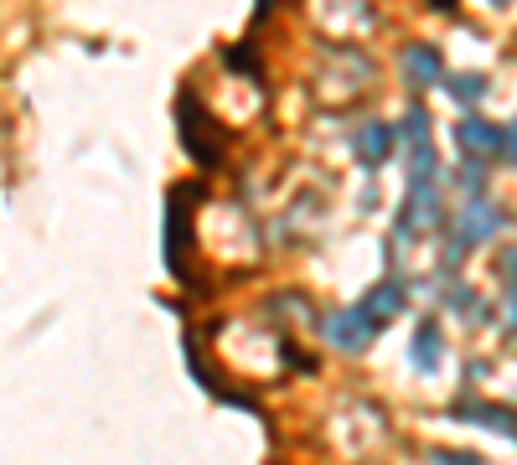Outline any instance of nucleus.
I'll use <instances>...</instances> for the list:
<instances>
[{
	"mask_svg": "<svg viewBox=\"0 0 517 465\" xmlns=\"http://www.w3.org/2000/svg\"><path fill=\"white\" fill-rule=\"evenodd\" d=\"M435 465H481V460H476V455H450V450H440Z\"/></svg>",
	"mask_w": 517,
	"mask_h": 465,
	"instance_id": "1a4fd4ad",
	"label": "nucleus"
},
{
	"mask_svg": "<svg viewBox=\"0 0 517 465\" xmlns=\"http://www.w3.org/2000/svg\"><path fill=\"white\" fill-rule=\"evenodd\" d=\"M404 285H399V279H383V285H373L368 295H362V310H368V316L383 326L388 316H399V310H404Z\"/></svg>",
	"mask_w": 517,
	"mask_h": 465,
	"instance_id": "20e7f679",
	"label": "nucleus"
},
{
	"mask_svg": "<svg viewBox=\"0 0 517 465\" xmlns=\"http://www.w3.org/2000/svg\"><path fill=\"white\" fill-rule=\"evenodd\" d=\"M409 357H414V367L430 378V372L440 367V326L435 321H419L414 326V347H409Z\"/></svg>",
	"mask_w": 517,
	"mask_h": 465,
	"instance_id": "39448f33",
	"label": "nucleus"
},
{
	"mask_svg": "<svg viewBox=\"0 0 517 465\" xmlns=\"http://www.w3.org/2000/svg\"><path fill=\"white\" fill-rule=\"evenodd\" d=\"M450 93H455V104H476L481 93H486V78H481V73H455V78H450Z\"/></svg>",
	"mask_w": 517,
	"mask_h": 465,
	"instance_id": "6e6552de",
	"label": "nucleus"
},
{
	"mask_svg": "<svg viewBox=\"0 0 517 465\" xmlns=\"http://www.w3.org/2000/svg\"><path fill=\"white\" fill-rule=\"evenodd\" d=\"M455 145H461L466 155H497L502 150V130L486 119H466L461 130H455Z\"/></svg>",
	"mask_w": 517,
	"mask_h": 465,
	"instance_id": "7ed1b4c3",
	"label": "nucleus"
},
{
	"mask_svg": "<svg viewBox=\"0 0 517 465\" xmlns=\"http://www.w3.org/2000/svg\"><path fill=\"white\" fill-rule=\"evenodd\" d=\"M321 331H326V341H331L337 352H368L373 341H378V331H383V326L357 305V310H331V316L321 321Z\"/></svg>",
	"mask_w": 517,
	"mask_h": 465,
	"instance_id": "f257e3e1",
	"label": "nucleus"
},
{
	"mask_svg": "<svg viewBox=\"0 0 517 465\" xmlns=\"http://www.w3.org/2000/svg\"><path fill=\"white\" fill-rule=\"evenodd\" d=\"M492 6H512V0H492Z\"/></svg>",
	"mask_w": 517,
	"mask_h": 465,
	"instance_id": "f8f14e48",
	"label": "nucleus"
},
{
	"mask_svg": "<svg viewBox=\"0 0 517 465\" xmlns=\"http://www.w3.org/2000/svg\"><path fill=\"white\" fill-rule=\"evenodd\" d=\"M404 78L414 83V93L430 88V83L440 78V52H435V47H409V52H404Z\"/></svg>",
	"mask_w": 517,
	"mask_h": 465,
	"instance_id": "423d86ee",
	"label": "nucleus"
},
{
	"mask_svg": "<svg viewBox=\"0 0 517 465\" xmlns=\"http://www.w3.org/2000/svg\"><path fill=\"white\" fill-rule=\"evenodd\" d=\"M502 140H507V155H512V161H517V124H512V130H507Z\"/></svg>",
	"mask_w": 517,
	"mask_h": 465,
	"instance_id": "9b49d317",
	"label": "nucleus"
},
{
	"mask_svg": "<svg viewBox=\"0 0 517 465\" xmlns=\"http://www.w3.org/2000/svg\"><path fill=\"white\" fill-rule=\"evenodd\" d=\"M352 150H357L362 166H383L388 155H393V130H388V124H362L357 140H352Z\"/></svg>",
	"mask_w": 517,
	"mask_h": 465,
	"instance_id": "f03ea898",
	"label": "nucleus"
},
{
	"mask_svg": "<svg viewBox=\"0 0 517 465\" xmlns=\"http://www.w3.org/2000/svg\"><path fill=\"white\" fill-rule=\"evenodd\" d=\"M455 248H471V243H481V238H492L497 233V212L492 207H471L466 217H455Z\"/></svg>",
	"mask_w": 517,
	"mask_h": 465,
	"instance_id": "0eeeda50",
	"label": "nucleus"
},
{
	"mask_svg": "<svg viewBox=\"0 0 517 465\" xmlns=\"http://www.w3.org/2000/svg\"><path fill=\"white\" fill-rule=\"evenodd\" d=\"M507 321H512V331H517V290L507 295Z\"/></svg>",
	"mask_w": 517,
	"mask_h": 465,
	"instance_id": "9d476101",
	"label": "nucleus"
}]
</instances>
